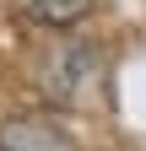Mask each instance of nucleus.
<instances>
[{"label": "nucleus", "mask_w": 146, "mask_h": 151, "mask_svg": "<svg viewBox=\"0 0 146 151\" xmlns=\"http://www.w3.org/2000/svg\"><path fill=\"white\" fill-rule=\"evenodd\" d=\"M33 11H38L49 27H70V22H81V16L92 11V0H33Z\"/></svg>", "instance_id": "obj_3"}, {"label": "nucleus", "mask_w": 146, "mask_h": 151, "mask_svg": "<svg viewBox=\"0 0 146 151\" xmlns=\"http://www.w3.org/2000/svg\"><path fill=\"white\" fill-rule=\"evenodd\" d=\"M92 70H98V54L87 49V43H70V49H60V60L49 65L43 92H49L54 103H81V92H87V81H92Z\"/></svg>", "instance_id": "obj_2"}, {"label": "nucleus", "mask_w": 146, "mask_h": 151, "mask_svg": "<svg viewBox=\"0 0 146 151\" xmlns=\"http://www.w3.org/2000/svg\"><path fill=\"white\" fill-rule=\"evenodd\" d=\"M0 151H81V146L43 113H16L0 124Z\"/></svg>", "instance_id": "obj_1"}]
</instances>
